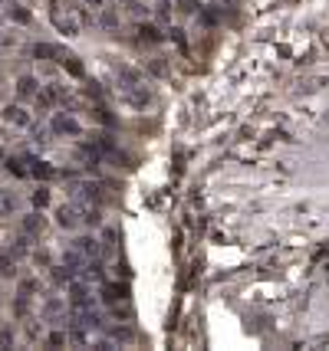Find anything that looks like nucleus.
Segmentation results:
<instances>
[{"label":"nucleus","mask_w":329,"mask_h":351,"mask_svg":"<svg viewBox=\"0 0 329 351\" xmlns=\"http://www.w3.org/2000/svg\"><path fill=\"white\" fill-rule=\"evenodd\" d=\"M33 200H36V204L43 207V204H47V200H49V194H47V191H36V194H33Z\"/></svg>","instance_id":"1"}]
</instances>
